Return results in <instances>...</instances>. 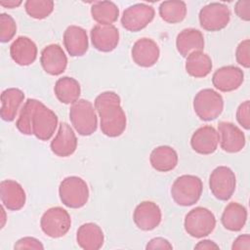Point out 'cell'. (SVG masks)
Wrapping results in <instances>:
<instances>
[{"mask_svg":"<svg viewBox=\"0 0 250 250\" xmlns=\"http://www.w3.org/2000/svg\"><path fill=\"white\" fill-rule=\"evenodd\" d=\"M95 109L100 117V127L104 135L115 138L126 129V114L121 107L120 97L112 91L101 93L94 102Z\"/></svg>","mask_w":250,"mask_h":250,"instance_id":"cell-1","label":"cell"},{"mask_svg":"<svg viewBox=\"0 0 250 250\" xmlns=\"http://www.w3.org/2000/svg\"><path fill=\"white\" fill-rule=\"evenodd\" d=\"M203 185L199 177L194 175H182L178 177L171 187V196L180 206L195 204L202 194Z\"/></svg>","mask_w":250,"mask_h":250,"instance_id":"cell-2","label":"cell"},{"mask_svg":"<svg viewBox=\"0 0 250 250\" xmlns=\"http://www.w3.org/2000/svg\"><path fill=\"white\" fill-rule=\"evenodd\" d=\"M69 119L81 136H90L97 131L98 117L95 106L85 99H79L69 108Z\"/></svg>","mask_w":250,"mask_h":250,"instance_id":"cell-3","label":"cell"},{"mask_svg":"<svg viewBox=\"0 0 250 250\" xmlns=\"http://www.w3.org/2000/svg\"><path fill=\"white\" fill-rule=\"evenodd\" d=\"M90 195L87 183L80 177L69 176L64 178L59 187V196L63 205L78 209L86 205Z\"/></svg>","mask_w":250,"mask_h":250,"instance_id":"cell-4","label":"cell"},{"mask_svg":"<svg viewBox=\"0 0 250 250\" xmlns=\"http://www.w3.org/2000/svg\"><path fill=\"white\" fill-rule=\"evenodd\" d=\"M193 109L201 120H215L223 112V97L213 89H202L195 95L193 99Z\"/></svg>","mask_w":250,"mask_h":250,"instance_id":"cell-5","label":"cell"},{"mask_svg":"<svg viewBox=\"0 0 250 250\" xmlns=\"http://www.w3.org/2000/svg\"><path fill=\"white\" fill-rule=\"evenodd\" d=\"M184 227L187 233L195 238L209 235L216 227L215 215L205 207H195L185 217Z\"/></svg>","mask_w":250,"mask_h":250,"instance_id":"cell-6","label":"cell"},{"mask_svg":"<svg viewBox=\"0 0 250 250\" xmlns=\"http://www.w3.org/2000/svg\"><path fill=\"white\" fill-rule=\"evenodd\" d=\"M40 227L47 236L60 238L68 232L71 227V218L68 212L62 207H52L42 215Z\"/></svg>","mask_w":250,"mask_h":250,"instance_id":"cell-7","label":"cell"},{"mask_svg":"<svg viewBox=\"0 0 250 250\" xmlns=\"http://www.w3.org/2000/svg\"><path fill=\"white\" fill-rule=\"evenodd\" d=\"M57 114L37 100L32 114V135L40 141H48L54 135L58 126Z\"/></svg>","mask_w":250,"mask_h":250,"instance_id":"cell-8","label":"cell"},{"mask_svg":"<svg viewBox=\"0 0 250 250\" xmlns=\"http://www.w3.org/2000/svg\"><path fill=\"white\" fill-rule=\"evenodd\" d=\"M199 24L206 31H219L229 22L230 11L224 3L212 2L200 9Z\"/></svg>","mask_w":250,"mask_h":250,"instance_id":"cell-9","label":"cell"},{"mask_svg":"<svg viewBox=\"0 0 250 250\" xmlns=\"http://www.w3.org/2000/svg\"><path fill=\"white\" fill-rule=\"evenodd\" d=\"M236 178L234 172L227 166H218L210 174L209 188L212 194L219 200L227 201L234 193Z\"/></svg>","mask_w":250,"mask_h":250,"instance_id":"cell-10","label":"cell"},{"mask_svg":"<svg viewBox=\"0 0 250 250\" xmlns=\"http://www.w3.org/2000/svg\"><path fill=\"white\" fill-rule=\"evenodd\" d=\"M155 16L154 8L146 3H137L126 8L121 17L122 26L131 32H138L150 23Z\"/></svg>","mask_w":250,"mask_h":250,"instance_id":"cell-11","label":"cell"},{"mask_svg":"<svg viewBox=\"0 0 250 250\" xmlns=\"http://www.w3.org/2000/svg\"><path fill=\"white\" fill-rule=\"evenodd\" d=\"M162 219L159 206L152 201H143L138 204L133 213V221L138 229L149 231L156 229Z\"/></svg>","mask_w":250,"mask_h":250,"instance_id":"cell-12","label":"cell"},{"mask_svg":"<svg viewBox=\"0 0 250 250\" xmlns=\"http://www.w3.org/2000/svg\"><path fill=\"white\" fill-rule=\"evenodd\" d=\"M220 145L224 151L236 153L245 146V135L240 128L229 121H221L218 125Z\"/></svg>","mask_w":250,"mask_h":250,"instance_id":"cell-13","label":"cell"},{"mask_svg":"<svg viewBox=\"0 0 250 250\" xmlns=\"http://www.w3.org/2000/svg\"><path fill=\"white\" fill-rule=\"evenodd\" d=\"M131 56L134 62L139 66L151 67L157 62L160 50L154 40L144 37L134 43Z\"/></svg>","mask_w":250,"mask_h":250,"instance_id":"cell-14","label":"cell"},{"mask_svg":"<svg viewBox=\"0 0 250 250\" xmlns=\"http://www.w3.org/2000/svg\"><path fill=\"white\" fill-rule=\"evenodd\" d=\"M244 81V73L235 65H225L218 68L212 76L213 86L221 92H231L238 89Z\"/></svg>","mask_w":250,"mask_h":250,"instance_id":"cell-15","label":"cell"},{"mask_svg":"<svg viewBox=\"0 0 250 250\" xmlns=\"http://www.w3.org/2000/svg\"><path fill=\"white\" fill-rule=\"evenodd\" d=\"M40 63L46 73L57 76L65 70L67 58L59 44H50L42 50Z\"/></svg>","mask_w":250,"mask_h":250,"instance_id":"cell-16","label":"cell"},{"mask_svg":"<svg viewBox=\"0 0 250 250\" xmlns=\"http://www.w3.org/2000/svg\"><path fill=\"white\" fill-rule=\"evenodd\" d=\"M91 41L98 51L111 52L119 43V30L113 24H97L90 31Z\"/></svg>","mask_w":250,"mask_h":250,"instance_id":"cell-17","label":"cell"},{"mask_svg":"<svg viewBox=\"0 0 250 250\" xmlns=\"http://www.w3.org/2000/svg\"><path fill=\"white\" fill-rule=\"evenodd\" d=\"M220 142V136L218 131L210 125H205L192 134L190 138L191 148L203 155H208L216 151Z\"/></svg>","mask_w":250,"mask_h":250,"instance_id":"cell-18","label":"cell"},{"mask_svg":"<svg viewBox=\"0 0 250 250\" xmlns=\"http://www.w3.org/2000/svg\"><path fill=\"white\" fill-rule=\"evenodd\" d=\"M51 150L60 157H67L74 153L77 148V138L73 129L66 122L59 126L56 137L50 144Z\"/></svg>","mask_w":250,"mask_h":250,"instance_id":"cell-19","label":"cell"},{"mask_svg":"<svg viewBox=\"0 0 250 250\" xmlns=\"http://www.w3.org/2000/svg\"><path fill=\"white\" fill-rule=\"evenodd\" d=\"M0 198L8 210H21L26 201V194L21 184L14 180H4L0 183Z\"/></svg>","mask_w":250,"mask_h":250,"instance_id":"cell-20","label":"cell"},{"mask_svg":"<svg viewBox=\"0 0 250 250\" xmlns=\"http://www.w3.org/2000/svg\"><path fill=\"white\" fill-rule=\"evenodd\" d=\"M63 45L71 57H81L89 48L86 30L78 25H69L63 32Z\"/></svg>","mask_w":250,"mask_h":250,"instance_id":"cell-21","label":"cell"},{"mask_svg":"<svg viewBox=\"0 0 250 250\" xmlns=\"http://www.w3.org/2000/svg\"><path fill=\"white\" fill-rule=\"evenodd\" d=\"M12 60L19 65H29L37 58L36 44L26 36H19L10 46Z\"/></svg>","mask_w":250,"mask_h":250,"instance_id":"cell-22","label":"cell"},{"mask_svg":"<svg viewBox=\"0 0 250 250\" xmlns=\"http://www.w3.org/2000/svg\"><path fill=\"white\" fill-rule=\"evenodd\" d=\"M204 44L203 34L196 28L190 27L183 29L176 38L177 51L184 58H187L194 52L202 51Z\"/></svg>","mask_w":250,"mask_h":250,"instance_id":"cell-23","label":"cell"},{"mask_svg":"<svg viewBox=\"0 0 250 250\" xmlns=\"http://www.w3.org/2000/svg\"><path fill=\"white\" fill-rule=\"evenodd\" d=\"M76 241L84 250H98L104 245V231L95 223H85L77 229Z\"/></svg>","mask_w":250,"mask_h":250,"instance_id":"cell-24","label":"cell"},{"mask_svg":"<svg viewBox=\"0 0 250 250\" xmlns=\"http://www.w3.org/2000/svg\"><path fill=\"white\" fill-rule=\"evenodd\" d=\"M24 100V93L18 88H8L1 94L0 115L4 121L15 120Z\"/></svg>","mask_w":250,"mask_h":250,"instance_id":"cell-25","label":"cell"},{"mask_svg":"<svg viewBox=\"0 0 250 250\" xmlns=\"http://www.w3.org/2000/svg\"><path fill=\"white\" fill-rule=\"evenodd\" d=\"M178 153L170 146H159L152 149L149 155L151 167L158 172H169L178 164Z\"/></svg>","mask_w":250,"mask_h":250,"instance_id":"cell-26","label":"cell"},{"mask_svg":"<svg viewBox=\"0 0 250 250\" xmlns=\"http://www.w3.org/2000/svg\"><path fill=\"white\" fill-rule=\"evenodd\" d=\"M247 221V210L246 208L237 203H229L222 214L221 222L223 227L229 231H239L243 229Z\"/></svg>","mask_w":250,"mask_h":250,"instance_id":"cell-27","label":"cell"},{"mask_svg":"<svg viewBox=\"0 0 250 250\" xmlns=\"http://www.w3.org/2000/svg\"><path fill=\"white\" fill-rule=\"evenodd\" d=\"M54 92L62 104H69L79 100L81 87L76 79L69 76H62L56 81Z\"/></svg>","mask_w":250,"mask_h":250,"instance_id":"cell-28","label":"cell"},{"mask_svg":"<svg viewBox=\"0 0 250 250\" xmlns=\"http://www.w3.org/2000/svg\"><path fill=\"white\" fill-rule=\"evenodd\" d=\"M211 58L202 51L194 52L188 55L186 59L185 68L188 75L194 78H203L212 70Z\"/></svg>","mask_w":250,"mask_h":250,"instance_id":"cell-29","label":"cell"},{"mask_svg":"<svg viewBox=\"0 0 250 250\" xmlns=\"http://www.w3.org/2000/svg\"><path fill=\"white\" fill-rule=\"evenodd\" d=\"M91 16L99 24H112L119 17V9L111 1H97L91 7Z\"/></svg>","mask_w":250,"mask_h":250,"instance_id":"cell-30","label":"cell"},{"mask_svg":"<svg viewBox=\"0 0 250 250\" xmlns=\"http://www.w3.org/2000/svg\"><path fill=\"white\" fill-rule=\"evenodd\" d=\"M187 5L184 1L169 0L163 1L158 8L160 18L168 23H178L187 16Z\"/></svg>","mask_w":250,"mask_h":250,"instance_id":"cell-31","label":"cell"},{"mask_svg":"<svg viewBox=\"0 0 250 250\" xmlns=\"http://www.w3.org/2000/svg\"><path fill=\"white\" fill-rule=\"evenodd\" d=\"M37 100L35 99H27L26 102L23 104L20 115L16 121L17 129L23 135H32V128H31V121H32V114L34 107L36 105Z\"/></svg>","mask_w":250,"mask_h":250,"instance_id":"cell-32","label":"cell"},{"mask_svg":"<svg viewBox=\"0 0 250 250\" xmlns=\"http://www.w3.org/2000/svg\"><path fill=\"white\" fill-rule=\"evenodd\" d=\"M54 2L51 0H27L24 9L27 15L36 20H43L49 17L54 11Z\"/></svg>","mask_w":250,"mask_h":250,"instance_id":"cell-33","label":"cell"},{"mask_svg":"<svg viewBox=\"0 0 250 250\" xmlns=\"http://www.w3.org/2000/svg\"><path fill=\"white\" fill-rule=\"evenodd\" d=\"M17 32V24L12 16L2 13L0 15V41L3 43L12 40Z\"/></svg>","mask_w":250,"mask_h":250,"instance_id":"cell-34","label":"cell"},{"mask_svg":"<svg viewBox=\"0 0 250 250\" xmlns=\"http://www.w3.org/2000/svg\"><path fill=\"white\" fill-rule=\"evenodd\" d=\"M236 62L245 68L250 66V41L245 39L241 41L235 50Z\"/></svg>","mask_w":250,"mask_h":250,"instance_id":"cell-35","label":"cell"},{"mask_svg":"<svg viewBox=\"0 0 250 250\" xmlns=\"http://www.w3.org/2000/svg\"><path fill=\"white\" fill-rule=\"evenodd\" d=\"M236 120L245 130L250 129V102L248 100L241 103L237 107Z\"/></svg>","mask_w":250,"mask_h":250,"instance_id":"cell-36","label":"cell"},{"mask_svg":"<svg viewBox=\"0 0 250 250\" xmlns=\"http://www.w3.org/2000/svg\"><path fill=\"white\" fill-rule=\"evenodd\" d=\"M14 249L21 250V249H36V250H43L44 246L41 243L40 240H38L35 237H30V236H25L21 239H19L15 245Z\"/></svg>","mask_w":250,"mask_h":250,"instance_id":"cell-37","label":"cell"},{"mask_svg":"<svg viewBox=\"0 0 250 250\" xmlns=\"http://www.w3.org/2000/svg\"><path fill=\"white\" fill-rule=\"evenodd\" d=\"M234 12L239 19L248 21L250 20V0L237 1L234 5Z\"/></svg>","mask_w":250,"mask_h":250,"instance_id":"cell-38","label":"cell"},{"mask_svg":"<svg viewBox=\"0 0 250 250\" xmlns=\"http://www.w3.org/2000/svg\"><path fill=\"white\" fill-rule=\"evenodd\" d=\"M146 249H149V250H154V249H173L172 244L163 237H154L152 239H150L146 246Z\"/></svg>","mask_w":250,"mask_h":250,"instance_id":"cell-39","label":"cell"},{"mask_svg":"<svg viewBox=\"0 0 250 250\" xmlns=\"http://www.w3.org/2000/svg\"><path fill=\"white\" fill-rule=\"evenodd\" d=\"M231 249L232 250H240V249L249 250L250 249V235L248 233H244V234L237 236L231 245Z\"/></svg>","mask_w":250,"mask_h":250,"instance_id":"cell-40","label":"cell"},{"mask_svg":"<svg viewBox=\"0 0 250 250\" xmlns=\"http://www.w3.org/2000/svg\"><path fill=\"white\" fill-rule=\"evenodd\" d=\"M194 249H198V250H204V249H207V250H212V249H220L219 245L216 244L214 241L212 240H209V239H203L201 241H199L195 246H194Z\"/></svg>","mask_w":250,"mask_h":250,"instance_id":"cell-41","label":"cell"},{"mask_svg":"<svg viewBox=\"0 0 250 250\" xmlns=\"http://www.w3.org/2000/svg\"><path fill=\"white\" fill-rule=\"evenodd\" d=\"M22 2L21 0H7V1H0V5L2 7L8 8V9H14L19 7Z\"/></svg>","mask_w":250,"mask_h":250,"instance_id":"cell-42","label":"cell"}]
</instances>
